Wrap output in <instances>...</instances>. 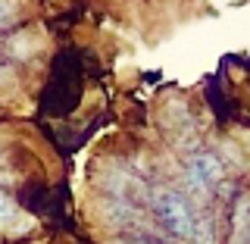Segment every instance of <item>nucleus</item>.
Masks as SVG:
<instances>
[{
    "label": "nucleus",
    "instance_id": "f03ea898",
    "mask_svg": "<svg viewBox=\"0 0 250 244\" xmlns=\"http://www.w3.org/2000/svg\"><path fill=\"white\" fill-rule=\"evenodd\" d=\"M225 178H229V169H225L222 156L216 151H194L188 156V182H191V188L197 194L213 198L225 185Z\"/></svg>",
    "mask_w": 250,
    "mask_h": 244
},
{
    "label": "nucleus",
    "instance_id": "423d86ee",
    "mask_svg": "<svg viewBox=\"0 0 250 244\" xmlns=\"http://www.w3.org/2000/svg\"><path fill=\"white\" fill-rule=\"evenodd\" d=\"M219 225H216V219L209 216V213H200L197 216V225H194V244H219Z\"/></svg>",
    "mask_w": 250,
    "mask_h": 244
},
{
    "label": "nucleus",
    "instance_id": "0eeeda50",
    "mask_svg": "<svg viewBox=\"0 0 250 244\" xmlns=\"http://www.w3.org/2000/svg\"><path fill=\"white\" fill-rule=\"evenodd\" d=\"M19 22V3L16 0H0V31L13 28Z\"/></svg>",
    "mask_w": 250,
    "mask_h": 244
},
{
    "label": "nucleus",
    "instance_id": "39448f33",
    "mask_svg": "<svg viewBox=\"0 0 250 244\" xmlns=\"http://www.w3.org/2000/svg\"><path fill=\"white\" fill-rule=\"evenodd\" d=\"M3 47L13 53L16 60H31V57H35V53L41 50L44 44H41V38H35V35H25V31H19V35H16V38H10V41H6Z\"/></svg>",
    "mask_w": 250,
    "mask_h": 244
},
{
    "label": "nucleus",
    "instance_id": "f257e3e1",
    "mask_svg": "<svg viewBox=\"0 0 250 244\" xmlns=\"http://www.w3.org/2000/svg\"><path fill=\"white\" fill-rule=\"evenodd\" d=\"M147 207L150 216L160 222V229L172 235L175 241H191L194 238V225H197V210H194L191 198L185 191L172 185H153L147 194Z\"/></svg>",
    "mask_w": 250,
    "mask_h": 244
},
{
    "label": "nucleus",
    "instance_id": "7ed1b4c3",
    "mask_svg": "<svg viewBox=\"0 0 250 244\" xmlns=\"http://www.w3.org/2000/svg\"><path fill=\"white\" fill-rule=\"evenodd\" d=\"M225 244H250V191L238 188L225 210Z\"/></svg>",
    "mask_w": 250,
    "mask_h": 244
},
{
    "label": "nucleus",
    "instance_id": "6e6552de",
    "mask_svg": "<svg viewBox=\"0 0 250 244\" xmlns=\"http://www.w3.org/2000/svg\"><path fill=\"white\" fill-rule=\"evenodd\" d=\"M3 85H13V69L6 66V63H0V88Z\"/></svg>",
    "mask_w": 250,
    "mask_h": 244
},
{
    "label": "nucleus",
    "instance_id": "20e7f679",
    "mask_svg": "<svg viewBox=\"0 0 250 244\" xmlns=\"http://www.w3.org/2000/svg\"><path fill=\"white\" fill-rule=\"evenodd\" d=\"M31 219L19 210V203H16L6 191H0V232L6 235H22L28 229Z\"/></svg>",
    "mask_w": 250,
    "mask_h": 244
},
{
    "label": "nucleus",
    "instance_id": "1a4fd4ad",
    "mask_svg": "<svg viewBox=\"0 0 250 244\" xmlns=\"http://www.w3.org/2000/svg\"><path fill=\"white\" fill-rule=\"evenodd\" d=\"M0 47H3V41H0Z\"/></svg>",
    "mask_w": 250,
    "mask_h": 244
}]
</instances>
